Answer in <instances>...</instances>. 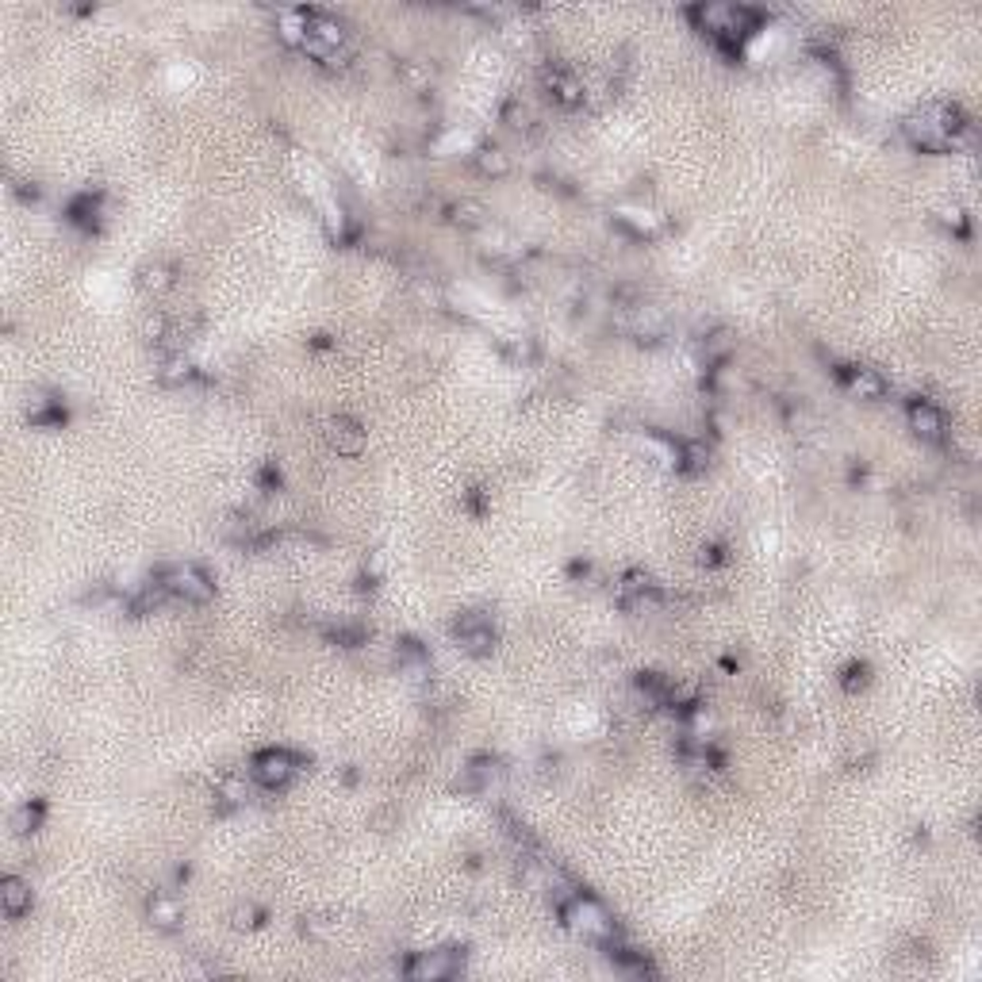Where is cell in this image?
Listing matches in <instances>:
<instances>
[{"label":"cell","mask_w":982,"mask_h":982,"mask_svg":"<svg viewBox=\"0 0 982 982\" xmlns=\"http://www.w3.org/2000/svg\"><path fill=\"white\" fill-rule=\"evenodd\" d=\"M702 349H707V361L721 365L729 357V349H733V338H729V330H718V335H710L707 342H702Z\"/></svg>","instance_id":"obj_28"},{"label":"cell","mask_w":982,"mask_h":982,"mask_svg":"<svg viewBox=\"0 0 982 982\" xmlns=\"http://www.w3.org/2000/svg\"><path fill=\"white\" fill-rule=\"evenodd\" d=\"M450 219L460 231H480V227H488V208L480 200H457V203H450Z\"/></svg>","instance_id":"obj_19"},{"label":"cell","mask_w":982,"mask_h":982,"mask_svg":"<svg viewBox=\"0 0 982 982\" xmlns=\"http://www.w3.org/2000/svg\"><path fill=\"white\" fill-rule=\"evenodd\" d=\"M146 917H150L154 929L173 933V929H181L184 910H181V902L173 894H150V902H146Z\"/></svg>","instance_id":"obj_12"},{"label":"cell","mask_w":982,"mask_h":982,"mask_svg":"<svg viewBox=\"0 0 982 982\" xmlns=\"http://www.w3.org/2000/svg\"><path fill=\"white\" fill-rule=\"evenodd\" d=\"M561 921L568 925L576 936L591 940V944H603V948H610V944H618V921L610 917V910L599 902V898H591V894H572L564 898L561 905Z\"/></svg>","instance_id":"obj_1"},{"label":"cell","mask_w":982,"mask_h":982,"mask_svg":"<svg viewBox=\"0 0 982 982\" xmlns=\"http://www.w3.org/2000/svg\"><path fill=\"white\" fill-rule=\"evenodd\" d=\"M257 925H265V910H257V905H238L234 929H257Z\"/></svg>","instance_id":"obj_30"},{"label":"cell","mask_w":982,"mask_h":982,"mask_svg":"<svg viewBox=\"0 0 982 982\" xmlns=\"http://www.w3.org/2000/svg\"><path fill=\"white\" fill-rule=\"evenodd\" d=\"M43 818H47V802H43V799H31V802H24L20 810H16L12 829H16V832H24V837H27V832H35V829L43 825Z\"/></svg>","instance_id":"obj_24"},{"label":"cell","mask_w":982,"mask_h":982,"mask_svg":"<svg viewBox=\"0 0 982 982\" xmlns=\"http://www.w3.org/2000/svg\"><path fill=\"white\" fill-rule=\"evenodd\" d=\"M430 81H434L430 62H419V58L399 62V85H403L407 92H426V88H430Z\"/></svg>","instance_id":"obj_21"},{"label":"cell","mask_w":982,"mask_h":982,"mask_svg":"<svg viewBox=\"0 0 982 982\" xmlns=\"http://www.w3.org/2000/svg\"><path fill=\"white\" fill-rule=\"evenodd\" d=\"M139 288L146 295H165V292H173L177 288V269L170 262H146L139 269Z\"/></svg>","instance_id":"obj_14"},{"label":"cell","mask_w":982,"mask_h":982,"mask_svg":"<svg viewBox=\"0 0 982 982\" xmlns=\"http://www.w3.org/2000/svg\"><path fill=\"white\" fill-rule=\"evenodd\" d=\"M841 380H844V388L856 399H867V403H875V399H883L886 396V380H883V373L879 368H867V365H844L841 368Z\"/></svg>","instance_id":"obj_9"},{"label":"cell","mask_w":982,"mask_h":982,"mask_svg":"<svg viewBox=\"0 0 982 982\" xmlns=\"http://www.w3.org/2000/svg\"><path fill=\"white\" fill-rule=\"evenodd\" d=\"M335 929H338V921H335V917H326V914H311V917L300 921V933L311 936V940H326Z\"/></svg>","instance_id":"obj_27"},{"label":"cell","mask_w":982,"mask_h":982,"mask_svg":"<svg viewBox=\"0 0 982 982\" xmlns=\"http://www.w3.org/2000/svg\"><path fill=\"white\" fill-rule=\"evenodd\" d=\"M905 419H910V430L921 441H944V434H948V422H944L940 407L929 403V399H921V396L910 399V407H905Z\"/></svg>","instance_id":"obj_7"},{"label":"cell","mask_w":982,"mask_h":982,"mask_svg":"<svg viewBox=\"0 0 982 982\" xmlns=\"http://www.w3.org/2000/svg\"><path fill=\"white\" fill-rule=\"evenodd\" d=\"M702 564H710V568H718V564H726V545H702V557H698Z\"/></svg>","instance_id":"obj_34"},{"label":"cell","mask_w":982,"mask_h":982,"mask_svg":"<svg viewBox=\"0 0 982 982\" xmlns=\"http://www.w3.org/2000/svg\"><path fill=\"white\" fill-rule=\"evenodd\" d=\"M66 215H69V223H78V227L92 231V227H97V219H100V200L92 196V192L73 196V200H69V208H66Z\"/></svg>","instance_id":"obj_20"},{"label":"cell","mask_w":982,"mask_h":982,"mask_svg":"<svg viewBox=\"0 0 982 982\" xmlns=\"http://www.w3.org/2000/svg\"><path fill=\"white\" fill-rule=\"evenodd\" d=\"M867 672H871V668H867L863 660H852L848 668H844V676H841V687H844V691H860V687H867Z\"/></svg>","instance_id":"obj_29"},{"label":"cell","mask_w":982,"mask_h":982,"mask_svg":"<svg viewBox=\"0 0 982 982\" xmlns=\"http://www.w3.org/2000/svg\"><path fill=\"white\" fill-rule=\"evenodd\" d=\"M615 219H618L622 227L634 231L637 238H645V234H653V231H656V215H653V212H645V208H634V203H622V208L615 212Z\"/></svg>","instance_id":"obj_23"},{"label":"cell","mask_w":982,"mask_h":982,"mask_svg":"<svg viewBox=\"0 0 982 982\" xmlns=\"http://www.w3.org/2000/svg\"><path fill=\"white\" fill-rule=\"evenodd\" d=\"M27 419H31V426H62L66 422V407L58 399H35Z\"/></svg>","instance_id":"obj_25"},{"label":"cell","mask_w":982,"mask_h":982,"mask_svg":"<svg viewBox=\"0 0 982 982\" xmlns=\"http://www.w3.org/2000/svg\"><path fill=\"white\" fill-rule=\"evenodd\" d=\"M196 380V365L184 357V354H170V357H161L158 365V384L165 388H181V384H189Z\"/></svg>","instance_id":"obj_18"},{"label":"cell","mask_w":982,"mask_h":982,"mask_svg":"<svg viewBox=\"0 0 982 982\" xmlns=\"http://www.w3.org/2000/svg\"><path fill=\"white\" fill-rule=\"evenodd\" d=\"M257 484H262L265 491H276V488H281V469H276L273 460H269V465H262V472H257Z\"/></svg>","instance_id":"obj_33"},{"label":"cell","mask_w":982,"mask_h":982,"mask_svg":"<svg viewBox=\"0 0 982 982\" xmlns=\"http://www.w3.org/2000/svg\"><path fill=\"white\" fill-rule=\"evenodd\" d=\"M542 85H545V92L553 97V104H561V108H584V100H587V88L580 85V78L572 69H564V66H545L542 69Z\"/></svg>","instance_id":"obj_6"},{"label":"cell","mask_w":982,"mask_h":982,"mask_svg":"<svg viewBox=\"0 0 982 982\" xmlns=\"http://www.w3.org/2000/svg\"><path fill=\"white\" fill-rule=\"evenodd\" d=\"M215 802L219 810H234V806H246L250 802V783H246V775H238V771H227V775H219L215 780Z\"/></svg>","instance_id":"obj_15"},{"label":"cell","mask_w":982,"mask_h":982,"mask_svg":"<svg viewBox=\"0 0 982 982\" xmlns=\"http://www.w3.org/2000/svg\"><path fill=\"white\" fill-rule=\"evenodd\" d=\"M499 119H503L511 131H533V108L530 104H522L518 97H507L503 100V108H499Z\"/></svg>","instance_id":"obj_22"},{"label":"cell","mask_w":982,"mask_h":982,"mask_svg":"<svg viewBox=\"0 0 982 982\" xmlns=\"http://www.w3.org/2000/svg\"><path fill=\"white\" fill-rule=\"evenodd\" d=\"M503 349H507V357H511V361H530V357H533V342H530V338H507Z\"/></svg>","instance_id":"obj_31"},{"label":"cell","mask_w":982,"mask_h":982,"mask_svg":"<svg viewBox=\"0 0 982 982\" xmlns=\"http://www.w3.org/2000/svg\"><path fill=\"white\" fill-rule=\"evenodd\" d=\"M154 580L170 591L173 599H184V603H208L215 595L212 576L196 564H165V568H158Z\"/></svg>","instance_id":"obj_2"},{"label":"cell","mask_w":982,"mask_h":982,"mask_svg":"<svg viewBox=\"0 0 982 982\" xmlns=\"http://www.w3.org/2000/svg\"><path fill=\"white\" fill-rule=\"evenodd\" d=\"M326 438H330V450H335L338 457H361L365 453V426L357 419H349V415L330 419Z\"/></svg>","instance_id":"obj_8"},{"label":"cell","mask_w":982,"mask_h":982,"mask_svg":"<svg viewBox=\"0 0 982 982\" xmlns=\"http://www.w3.org/2000/svg\"><path fill=\"white\" fill-rule=\"evenodd\" d=\"M465 963V952L460 948H434V952H415L411 959L403 963V975L415 978V982H441L460 971Z\"/></svg>","instance_id":"obj_3"},{"label":"cell","mask_w":982,"mask_h":982,"mask_svg":"<svg viewBox=\"0 0 982 982\" xmlns=\"http://www.w3.org/2000/svg\"><path fill=\"white\" fill-rule=\"evenodd\" d=\"M307 39L311 43H319L323 50H346L349 39H346V24L335 20V16H326L319 8H307Z\"/></svg>","instance_id":"obj_10"},{"label":"cell","mask_w":982,"mask_h":982,"mask_svg":"<svg viewBox=\"0 0 982 982\" xmlns=\"http://www.w3.org/2000/svg\"><path fill=\"white\" fill-rule=\"evenodd\" d=\"M139 335L146 338V342H165L170 338V319H165L161 311H150V315H142V323H139Z\"/></svg>","instance_id":"obj_26"},{"label":"cell","mask_w":982,"mask_h":982,"mask_svg":"<svg viewBox=\"0 0 982 982\" xmlns=\"http://www.w3.org/2000/svg\"><path fill=\"white\" fill-rule=\"evenodd\" d=\"M453 637L469 656H488L495 648V629H491V618L484 610H465V615H457Z\"/></svg>","instance_id":"obj_5"},{"label":"cell","mask_w":982,"mask_h":982,"mask_svg":"<svg viewBox=\"0 0 982 982\" xmlns=\"http://www.w3.org/2000/svg\"><path fill=\"white\" fill-rule=\"evenodd\" d=\"M31 902H35V894H31V883L27 879H20V875H5V879H0V905H5L8 917H24L31 910Z\"/></svg>","instance_id":"obj_11"},{"label":"cell","mask_w":982,"mask_h":982,"mask_svg":"<svg viewBox=\"0 0 982 982\" xmlns=\"http://www.w3.org/2000/svg\"><path fill=\"white\" fill-rule=\"evenodd\" d=\"M276 35H281L284 47L300 50L304 39H307V8H284V12H276Z\"/></svg>","instance_id":"obj_16"},{"label":"cell","mask_w":982,"mask_h":982,"mask_svg":"<svg viewBox=\"0 0 982 982\" xmlns=\"http://www.w3.org/2000/svg\"><path fill=\"white\" fill-rule=\"evenodd\" d=\"M465 499H469V511H472V514H484V511H488V503H484V488H472Z\"/></svg>","instance_id":"obj_35"},{"label":"cell","mask_w":982,"mask_h":982,"mask_svg":"<svg viewBox=\"0 0 982 982\" xmlns=\"http://www.w3.org/2000/svg\"><path fill=\"white\" fill-rule=\"evenodd\" d=\"M707 465H710V446L707 441H698V438H679L676 441V469L679 472L698 476V472H707Z\"/></svg>","instance_id":"obj_13"},{"label":"cell","mask_w":982,"mask_h":982,"mask_svg":"<svg viewBox=\"0 0 982 982\" xmlns=\"http://www.w3.org/2000/svg\"><path fill=\"white\" fill-rule=\"evenodd\" d=\"M300 764H304V760L295 756V752H288V749H265V752L253 756V768L250 771H253V780L262 783V787L281 791V787H288L295 780Z\"/></svg>","instance_id":"obj_4"},{"label":"cell","mask_w":982,"mask_h":982,"mask_svg":"<svg viewBox=\"0 0 982 982\" xmlns=\"http://www.w3.org/2000/svg\"><path fill=\"white\" fill-rule=\"evenodd\" d=\"M472 161H476V170L484 173V177H507V173H511V154H507L499 142H484V146H476Z\"/></svg>","instance_id":"obj_17"},{"label":"cell","mask_w":982,"mask_h":982,"mask_svg":"<svg viewBox=\"0 0 982 982\" xmlns=\"http://www.w3.org/2000/svg\"><path fill=\"white\" fill-rule=\"evenodd\" d=\"M940 223L952 227L956 234H967V215H963V208H944L940 212Z\"/></svg>","instance_id":"obj_32"}]
</instances>
